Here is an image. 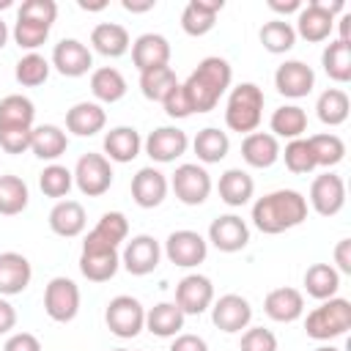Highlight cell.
<instances>
[{
  "mask_svg": "<svg viewBox=\"0 0 351 351\" xmlns=\"http://www.w3.org/2000/svg\"><path fill=\"white\" fill-rule=\"evenodd\" d=\"M307 219V197L296 189H277L255 200L252 222L261 233L277 236Z\"/></svg>",
  "mask_w": 351,
  "mask_h": 351,
  "instance_id": "6da1fadb",
  "label": "cell"
},
{
  "mask_svg": "<svg viewBox=\"0 0 351 351\" xmlns=\"http://www.w3.org/2000/svg\"><path fill=\"white\" fill-rule=\"evenodd\" d=\"M230 80H233V71L225 58H217V55L203 58L197 69L181 82L192 112H211L222 99V93L230 88Z\"/></svg>",
  "mask_w": 351,
  "mask_h": 351,
  "instance_id": "7a4b0ae2",
  "label": "cell"
},
{
  "mask_svg": "<svg viewBox=\"0 0 351 351\" xmlns=\"http://www.w3.org/2000/svg\"><path fill=\"white\" fill-rule=\"evenodd\" d=\"M263 90L255 82H241L230 90L228 107H225V123L228 129L239 134H252L261 126L263 118Z\"/></svg>",
  "mask_w": 351,
  "mask_h": 351,
  "instance_id": "3957f363",
  "label": "cell"
},
{
  "mask_svg": "<svg viewBox=\"0 0 351 351\" xmlns=\"http://www.w3.org/2000/svg\"><path fill=\"white\" fill-rule=\"evenodd\" d=\"M351 329V302L332 296L321 302L304 321V332L313 340H332Z\"/></svg>",
  "mask_w": 351,
  "mask_h": 351,
  "instance_id": "277c9868",
  "label": "cell"
},
{
  "mask_svg": "<svg viewBox=\"0 0 351 351\" xmlns=\"http://www.w3.org/2000/svg\"><path fill=\"white\" fill-rule=\"evenodd\" d=\"M346 11V3L343 0H332V3H324V0H310L302 11H299V19H296V36H302L304 41L310 44H318V41H326L335 30V14Z\"/></svg>",
  "mask_w": 351,
  "mask_h": 351,
  "instance_id": "5b68a950",
  "label": "cell"
},
{
  "mask_svg": "<svg viewBox=\"0 0 351 351\" xmlns=\"http://www.w3.org/2000/svg\"><path fill=\"white\" fill-rule=\"evenodd\" d=\"M44 310L52 321L69 324L80 313V288L69 277H52L44 291Z\"/></svg>",
  "mask_w": 351,
  "mask_h": 351,
  "instance_id": "8992f818",
  "label": "cell"
},
{
  "mask_svg": "<svg viewBox=\"0 0 351 351\" xmlns=\"http://www.w3.org/2000/svg\"><path fill=\"white\" fill-rule=\"evenodd\" d=\"M104 321H107V329L115 335V337H137L140 329L145 326V310L143 304L134 299V296H115L110 304H107V313H104Z\"/></svg>",
  "mask_w": 351,
  "mask_h": 351,
  "instance_id": "52a82bcc",
  "label": "cell"
},
{
  "mask_svg": "<svg viewBox=\"0 0 351 351\" xmlns=\"http://www.w3.org/2000/svg\"><path fill=\"white\" fill-rule=\"evenodd\" d=\"M74 184L82 195L88 197H99L110 189L112 184V167L110 159L101 154H82L77 167H74Z\"/></svg>",
  "mask_w": 351,
  "mask_h": 351,
  "instance_id": "ba28073f",
  "label": "cell"
},
{
  "mask_svg": "<svg viewBox=\"0 0 351 351\" xmlns=\"http://www.w3.org/2000/svg\"><path fill=\"white\" fill-rule=\"evenodd\" d=\"M170 186L184 206H200L211 195V176L200 165H178Z\"/></svg>",
  "mask_w": 351,
  "mask_h": 351,
  "instance_id": "9c48e42d",
  "label": "cell"
},
{
  "mask_svg": "<svg viewBox=\"0 0 351 351\" xmlns=\"http://www.w3.org/2000/svg\"><path fill=\"white\" fill-rule=\"evenodd\" d=\"M165 255H167L170 263L192 269V266L206 261L208 241L200 233H195V230H173L167 236V241H165Z\"/></svg>",
  "mask_w": 351,
  "mask_h": 351,
  "instance_id": "30bf717a",
  "label": "cell"
},
{
  "mask_svg": "<svg viewBox=\"0 0 351 351\" xmlns=\"http://www.w3.org/2000/svg\"><path fill=\"white\" fill-rule=\"evenodd\" d=\"M159 258H162L159 241H156L154 236H148V233H140V236H134L132 241H126L123 255H121V263H123V269H126L129 274L145 277V274H151V271L159 266Z\"/></svg>",
  "mask_w": 351,
  "mask_h": 351,
  "instance_id": "8fae6325",
  "label": "cell"
},
{
  "mask_svg": "<svg viewBox=\"0 0 351 351\" xmlns=\"http://www.w3.org/2000/svg\"><path fill=\"white\" fill-rule=\"evenodd\" d=\"M214 302V285L203 274H186L176 285V304L184 315H200Z\"/></svg>",
  "mask_w": 351,
  "mask_h": 351,
  "instance_id": "7c38bea8",
  "label": "cell"
},
{
  "mask_svg": "<svg viewBox=\"0 0 351 351\" xmlns=\"http://www.w3.org/2000/svg\"><path fill=\"white\" fill-rule=\"evenodd\" d=\"M211 321H214L217 329L233 335V332H241V329L250 326V321H252V307H250V302H247L244 296H239V293H225V296H219V299L214 302V307H211Z\"/></svg>",
  "mask_w": 351,
  "mask_h": 351,
  "instance_id": "4fadbf2b",
  "label": "cell"
},
{
  "mask_svg": "<svg viewBox=\"0 0 351 351\" xmlns=\"http://www.w3.org/2000/svg\"><path fill=\"white\" fill-rule=\"evenodd\" d=\"M310 206L321 217H335L346 206V184L335 173H324L310 186Z\"/></svg>",
  "mask_w": 351,
  "mask_h": 351,
  "instance_id": "5bb4252c",
  "label": "cell"
},
{
  "mask_svg": "<svg viewBox=\"0 0 351 351\" xmlns=\"http://www.w3.org/2000/svg\"><path fill=\"white\" fill-rule=\"evenodd\" d=\"M208 241L219 250V252H239L247 247L250 241V228L241 217L236 214H225V217H217L211 225H208Z\"/></svg>",
  "mask_w": 351,
  "mask_h": 351,
  "instance_id": "9a60e30c",
  "label": "cell"
},
{
  "mask_svg": "<svg viewBox=\"0 0 351 351\" xmlns=\"http://www.w3.org/2000/svg\"><path fill=\"white\" fill-rule=\"evenodd\" d=\"M121 266V255L115 247H90L82 244V255H80V271L90 280V282H107L115 277Z\"/></svg>",
  "mask_w": 351,
  "mask_h": 351,
  "instance_id": "2e32d148",
  "label": "cell"
},
{
  "mask_svg": "<svg viewBox=\"0 0 351 351\" xmlns=\"http://www.w3.org/2000/svg\"><path fill=\"white\" fill-rule=\"evenodd\" d=\"M52 66L63 74V77H82L88 74V69L93 66V55L90 49L77 41V38H63L55 44L52 49Z\"/></svg>",
  "mask_w": 351,
  "mask_h": 351,
  "instance_id": "e0dca14e",
  "label": "cell"
},
{
  "mask_svg": "<svg viewBox=\"0 0 351 351\" xmlns=\"http://www.w3.org/2000/svg\"><path fill=\"white\" fill-rule=\"evenodd\" d=\"M313 85H315V74H313V69H310L307 63H302V60H285V63L277 66V71H274V88H277L282 96H288V99H302V96H307V93L313 90Z\"/></svg>",
  "mask_w": 351,
  "mask_h": 351,
  "instance_id": "ac0fdd59",
  "label": "cell"
},
{
  "mask_svg": "<svg viewBox=\"0 0 351 351\" xmlns=\"http://www.w3.org/2000/svg\"><path fill=\"white\" fill-rule=\"evenodd\" d=\"M186 132L178 126H159L145 137V154L154 162H176L181 154H186Z\"/></svg>",
  "mask_w": 351,
  "mask_h": 351,
  "instance_id": "d6986e66",
  "label": "cell"
},
{
  "mask_svg": "<svg viewBox=\"0 0 351 351\" xmlns=\"http://www.w3.org/2000/svg\"><path fill=\"white\" fill-rule=\"evenodd\" d=\"M132 60L137 66V71H151V69H162L170 63V44L165 36L159 33H143L134 44H132Z\"/></svg>",
  "mask_w": 351,
  "mask_h": 351,
  "instance_id": "ffe728a7",
  "label": "cell"
},
{
  "mask_svg": "<svg viewBox=\"0 0 351 351\" xmlns=\"http://www.w3.org/2000/svg\"><path fill=\"white\" fill-rule=\"evenodd\" d=\"M132 197L140 208H156L167 197V178L156 167H143L132 178Z\"/></svg>",
  "mask_w": 351,
  "mask_h": 351,
  "instance_id": "44dd1931",
  "label": "cell"
},
{
  "mask_svg": "<svg viewBox=\"0 0 351 351\" xmlns=\"http://www.w3.org/2000/svg\"><path fill=\"white\" fill-rule=\"evenodd\" d=\"M33 269L30 261L19 252H3L0 255V293L3 296H16L30 285Z\"/></svg>",
  "mask_w": 351,
  "mask_h": 351,
  "instance_id": "7402d4cb",
  "label": "cell"
},
{
  "mask_svg": "<svg viewBox=\"0 0 351 351\" xmlns=\"http://www.w3.org/2000/svg\"><path fill=\"white\" fill-rule=\"evenodd\" d=\"M263 310L271 321H280V324H291L296 321L302 313H304V296L302 291L296 288H274L266 293V302H263Z\"/></svg>",
  "mask_w": 351,
  "mask_h": 351,
  "instance_id": "603a6c76",
  "label": "cell"
},
{
  "mask_svg": "<svg viewBox=\"0 0 351 351\" xmlns=\"http://www.w3.org/2000/svg\"><path fill=\"white\" fill-rule=\"evenodd\" d=\"M107 123V112L96 101H80L66 112V129L77 137H93Z\"/></svg>",
  "mask_w": 351,
  "mask_h": 351,
  "instance_id": "cb8c5ba5",
  "label": "cell"
},
{
  "mask_svg": "<svg viewBox=\"0 0 351 351\" xmlns=\"http://www.w3.org/2000/svg\"><path fill=\"white\" fill-rule=\"evenodd\" d=\"M222 0H189L181 14V27L186 36H206L214 27L217 14L222 11Z\"/></svg>",
  "mask_w": 351,
  "mask_h": 351,
  "instance_id": "d4e9b609",
  "label": "cell"
},
{
  "mask_svg": "<svg viewBox=\"0 0 351 351\" xmlns=\"http://www.w3.org/2000/svg\"><path fill=\"white\" fill-rule=\"evenodd\" d=\"M241 156L250 167H271L277 159H280V143L274 134H266V132H252L244 137L241 143Z\"/></svg>",
  "mask_w": 351,
  "mask_h": 351,
  "instance_id": "484cf974",
  "label": "cell"
},
{
  "mask_svg": "<svg viewBox=\"0 0 351 351\" xmlns=\"http://www.w3.org/2000/svg\"><path fill=\"white\" fill-rule=\"evenodd\" d=\"M49 228L52 233L63 239H74L85 230V208L77 200H58L49 211Z\"/></svg>",
  "mask_w": 351,
  "mask_h": 351,
  "instance_id": "4316f807",
  "label": "cell"
},
{
  "mask_svg": "<svg viewBox=\"0 0 351 351\" xmlns=\"http://www.w3.org/2000/svg\"><path fill=\"white\" fill-rule=\"evenodd\" d=\"M126 236H129L126 217L121 211H107V214H101V219L96 222V228L85 236L82 244H90V247H115L118 250V244L126 241Z\"/></svg>",
  "mask_w": 351,
  "mask_h": 351,
  "instance_id": "83f0119b",
  "label": "cell"
},
{
  "mask_svg": "<svg viewBox=\"0 0 351 351\" xmlns=\"http://www.w3.org/2000/svg\"><path fill=\"white\" fill-rule=\"evenodd\" d=\"M143 148V140L137 134V129L132 126H115L104 134V154L112 159V162H132Z\"/></svg>",
  "mask_w": 351,
  "mask_h": 351,
  "instance_id": "f1b7e54d",
  "label": "cell"
},
{
  "mask_svg": "<svg viewBox=\"0 0 351 351\" xmlns=\"http://www.w3.org/2000/svg\"><path fill=\"white\" fill-rule=\"evenodd\" d=\"M69 148V137L60 126L55 123H44V126H33V137H30V151L38 159H58L63 156Z\"/></svg>",
  "mask_w": 351,
  "mask_h": 351,
  "instance_id": "f546056e",
  "label": "cell"
},
{
  "mask_svg": "<svg viewBox=\"0 0 351 351\" xmlns=\"http://www.w3.org/2000/svg\"><path fill=\"white\" fill-rule=\"evenodd\" d=\"M145 329L156 337H176L184 329V313L176 302H162L145 313Z\"/></svg>",
  "mask_w": 351,
  "mask_h": 351,
  "instance_id": "4dcf8cb0",
  "label": "cell"
},
{
  "mask_svg": "<svg viewBox=\"0 0 351 351\" xmlns=\"http://www.w3.org/2000/svg\"><path fill=\"white\" fill-rule=\"evenodd\" d=\"M90 44L99 55L104 58H121L126 49H129V33L123 25H115V22H101L93 27L90 33Z\"/></svg>",
  "mask_w": 351,
  "mask_h": 351,
  "instance_id": "1f68e13d",
  "label": "cell"
},
{
  "mask_svg": "<svg viewBox=\"0 0 351 351\" xmlns=\"http://www.w3.org/2000/svg\"><path fill=\"white\" fill-rule=\"evenodd\" d=\"M252 192H255V181H252L250 173H244V170H239V167H230V170H225V173L219 176V197H222L228 206L239 208V206L250 203Z\"/></svg>",
  "mask_w": 351,
  "mask_h": 351,
  "instance_id": "d6a6232c",
  "label": "cell"
},
{
  "mask_svg": "<svg viewBox=\"0 0 351 351\" xmlns=\"http://www.w3.org/2000/svg\"><path fill=\"white\" fill-rule=\"evenodd\" d=\"M36 107L27 96L11 93L0 99V129H33Z\"/></svg>",
  "mask_w": 351,
  "mask_h": 351,
  "instance_id": "836d02e7",
  "label": "cell"
},
{
  "mask_svg": "<svg viewBox=\"0 0 351 351\" xmlns=\"http://www.w3.org/2000/svg\"><path fill=\"white\" fill-rule=\"evenodd\" d=\"M304 288L313 299H332L340 288V271L329 263H313L307 271H304Z\"/></svg>",
  "mask_w": 351,
  "mask_h": 351,
  "instance_id": "e575fe53",
  "label": "cell"
},
{
  "mask_svg": "<svg viewBox=\"0 0 351 351\" xmlns=\"http://www.w3.org/2000/svg\"><path fill=\"white\" fill-rule=\"evenodd\" d=\"M90 90L99 101L104 104H112V101H121L123 93H126V80L118 69L112 66H104V69H96L90 74Z\"/></svg>",
  "mask_w": 351,
  "mask_h": 351,
  "instance_id": "d590c367",
  "label": "cell"
},
{
  "mask_svg": "<svg viewBox=\"0 0 351 351\" xmlns=\"http://www.w3.org/2000/svg\"><path fill=\"white\" fill-rule=\"evenodd\" d=\"M271 132L274 137H288V140H299L304 132H307V112L296 104H285V107H277L271 112Z\"/></svg>",
  "mask_w": 351,
  "mask_h": 351,
  "instance_id": "8d00e7d4",
  "label": "cell"
},
{
  "mask_svg": "<svg viewBox=\"0 0 351 351\" xmlns=\"http://www.w3.org/2000/svg\"><path fill=\"white\" fill-rule=\"evenodd\" d=\"M192 148H195V154H197L200 162H206V165H217V162H222V159L228 156V151H230V140H228L225 132L208 126V129L197 132Z\"/></svg>",
  "mask_w": 351,
  "mask_h": 351,
  "instance_id": "74e56055",
  "label": "cell"
},
{
  "mask_svg": "<svg viewBox=\"0 0 351 351\" xmlns=\"http://www.w3.org/2000/svg\"><path fill=\"white\" fill-rule=\"evenodd\" d=\"M324 71L335 80V82H348L351 80V41H332L326 44L324 55H321Z\"/></svg>",
  "mask_w": 351,
  "mask_h": 351,
  "instance_id": "f35d334b",
  "label": "cell"
},
{
  "mask_svg": "<svg viewBox=\"0 0 351 351\" xmlns=\"http://www.w3.org/2000/svg\"><path fill=\"white\" fill-rule=\"evenodd\" d=\"M348 110H351L348 96H346V90H340V88L324 90V93L318 96V101H315L318 121L326 123V126H340V123L348 118Z\"/></svg>",
  "mask_w": 351,
  "mask_h": 351,
  "instance_id": "ab89813d",
  "label": "cell"
},
{
  "mask_svg": "<svg viewBox=\"0 0 351 351\" xmlns=\"http://www.w3.org/2000/svg\"><path fill=\"white\" fill-rule=\"evenodd\" d=\"M27 184L19 176H0V214H22L27 208Z\"/></svg>",
  "mask_w": 351,
  "mask_h": 351,
  "instance_id": "60d3db41",
  "label": "cell"
},
{
  "mask_svg": "<svg viewBox=\"0 0 351 351\" xmlns=\"http://www.w3.org/2000/svg\"><path fill=\"white\" fill-rule=\"evenodd\" d=\"M178 85L176 80V71L170 66H162V69H151V71H143L140 74V90L145 99L151 101H165L167 93Z\"/></svg>",
  "mask_w": 351,
  "mask_h": 351,
  "instance_id": "b9f144b4",
  "label": "cell"
},
{
  "mask_svg": "<svg viewBox=\"0 0 351 351\" xmlns=\"http://www.w3.org/2000/svg\"><path fill=\"white\" fill-rule=\"evenodd\" d=\"M313 156H315V167H335L346 159V143L337 134H313L307 137Z\"/></svg>",
  "mask_w": 351,
  "mask_h": 351,
  "instance_id": "7bdbcfd3",
  "label": "cell"
},
{
  "mask_svg": "<svg viewBox=\"0 0 351 351\" xmlns=\"http://www.w3.org/2000/svg\"><path fill=\"white\" fill-rule=\"evenodd\" d=\"M261 44H263L269 52L282 55V52L293 49V44H296V30H293L291 22H285V19H271V22H266V25L261 27Z\"/></svg>",
  "mask_w": 351,
  "mask_h": 351,
  "instance_id": "ee69618b",
  "label": "cell"
},
{
  "mask_svg": "<svg viewBox=\"0 0 351 351\" xmlns=\"http://www.w3.org/2000/svg\"><path fill=\"white\" fill-rule=\"evenodd\" d=\"M14 74H16V82H19V85H25V88H36V85L47 82V77H49V63H47V58L30 52V55L19 58Z\"/></svg>",
  "mask_w": 351,
  "mask_h": 351,
  "instance_id": "f6af8a7d",
  "label": "cell"
},
{
  "mask_svg": "<svg viewBox=\"0 0 351 351\" xmlns=\"http://www.w3.org/2000/svg\"><path fill=\"white\" fill-rule=\"evenodd\" d=\"M71 184H74V173L69 167H63V165L44 167L41 178H38V186H41V192L47 197H66L69 189H71Z\"/></svg>",
  "mask_w": 351,
  "mask_h": 351,
  "instance_id": "bcb514c9",
  "label": "cell"
},
{
  "mask_svg": "<svg viewBox=\"0 0 351 351\" xmlns=\"http://www.w3.org/2000/svg\"><path fill=\"white\" fill-rule=\"evenodd\" d=\"M285 167L291 170V173H310V170H315V156H313V148H310V143L304 140V137H299V140H291L288 145H285Z\"/></svg>",
  "mask_w": 351,
  "mask_h": 351,
  "instance_id": "7dc6e473",
  "label": "cell"
},
{
  "mask_svg": "<svg viewBox=\"0 0 351 351\" xmlns=\"http://www.w3.org/2000/svg\"><path fill=\"white\" fill-rule=\"evenodd\" d=\"M47 38H49V25H38V22L19 19V16H16L14 41H16L22 49H36V47H41Z\"/></svg>",
  "mask_w": 351,
  "mask_h": 351,
  "instance_id": "c3c4849f",
  "label": "cell"
},
{
  "mask_svg": "<svg viewBox=\"0 0 351 351\" xmlns=\"http://www.w3.org/2000/svg\"><path fill=\"white\" fill-rule=\"evenodd\" d=\"M16 16L52 27V22H55V16H58V5H55V0H25V3L19 5V14H16Z\"/></svg>",
  "mask_w": 351,
  "mask_h": 351,
  "instance_id": "681fc988",
  "label": "cell"
},
{
  "mask_svg": "<svg viewBox=\"0 0 351 351\" xmlns=\"http://www.w3.org/2000/svg\"><path fill=\"white\" fill-rule=\"evenodd\" d=\"M241 351H277V337L263 329V326H252L241 335Z\"/></svg>",
  "mask_w": 351,
  "mask_h": 351,
  "instance_id": "f907efd6",
  "label": "cell"
},
{
  "mask_svg": "<svg viewBox=\"0 0 351 351\" xmlns=\"http://www.w3.org/2000/svg\"><path fill=\"white\" fill-rule=\"evenodd\" d=\"M33 129H0V148L5 154H22L30 148Z\"/></svg>",
  "mask_w": 351,
  "mask_h": 351,
  "instance_id": "816d5d0a",
  "label": "cell"
},
{
  "mask_svg": "<svg viewBox=\"0 0 351 351\" xmlns=\"http://www.w3.org/2000/svg\"><path fill=\"white\" fill-rule=\"evenodd\" d=\"M162 107H165V112H167L170 118H186V115H192V107H189V101H186V96H184L181 82L167 93V99L162 101Z\"/></svg>",
  "mask_w": 351,
  "mask_h": 351,
  "instance_id": "f5cc1de1",
  "label": "cell"
},
{
  "mask_svg": "<svg viewBox=\"0 0 351 351\" xmlns=\"http://www.w3.org/2000/svg\"><path fill=\"white\" fill-rule=\"evenodd\" d=\"M3 351H41V343H38V337L30 335V332H16V335H11V337L5 340Z\"/></svg>",
  "mask_w": 351,
  "mask_h": 351,
  "instance_id": "db71d44e",
  "label": "cell"
},
{
  "mask_svg": "<svg viewBox=\"0 0 351 351\" xmlns=\"http://www.w3.org/2000/svg\"><path fill=\"white\" fill-rule=\"evenodd\" d=\"M170 351H208L206 340L197 337V335H176Z\"/></svg>",
  "mask_w": 351,
  "mask_h": 351,
  "instance_id": "11a10c76",
  "label": "cell"
},
{
  "mask_svg": "<svg viewBox=\"0 0 351 351\" xmlns=\"http://www.w3.org/2000/svg\"><path fill=\"white\" fill-rule=\"evenodd\" d=\"M335 263H337V271L351 274V239H340L337 241V247H335Z\"/></svg>",
  "mask_w": 351,
  "mask_h": 351,
  "instance_id": "9f6ffc18",
  "label": "cell"
},
{
  "mask_svg": "<svg viewBox=\"0 0 351 351\" xmlns=\"http://www.w3.org/2000/svg\"><path fill=\"white\" fill-rule=\"evenodd\" d=\"M14 326H16V310H14V304H11V302L0 299V335L11 332Z\"/></svg>",
  "mask_w": 351,
  "mask_h": 351,
  "instance_id": "6f0895ef",
  "label": "cell"
},
{
  "mask_svg": "<svg viewBox=\"0 0 351 351\" xmlns=\"http://www.w3.org/2000/svg\"><path fill=\"white\" fill-rule=\"evenodd\" d=\"M269 8L277 14H291V11H302V0H269Z\"/></svg>",
  "mask_w": 351,
  "mask_h": 351,
  "instance_id": "680465c9",
  "label": "cell"
},
{
  "mask_svg": "<svg viewBox=\"0 0 351 351\" xmlns=\"http://www.w3.org/2000/svg\"><path fill=\"white\" fill-rule=\"evenodd\" d=\"M126 11H132V14H140V11H151L154 8V0H145V3H132V0H123L121 3Z\"/></svg>",
  "mask_w": 351,
  "mask_h": 351,
  "instance_id": "91938a15",
  "label": "cell"
},
{
  "mask_svg": "<svg viewBox=\"0 0 351 351\" xmlns=\"http://www.w3.org/2000/svg\"><path fill=\"white\" fill-rule=\"evenodd\" d=\"M351 14H343L340 16V41H348V33H351Z\"/></svg>",
  "mask_w": 351,
  "mask_h": 351,
  "instance_id": "94428289",
  "label": "cell"
},
{
  "mask_svg": "<svg viewBox=\"0 0 351 351\" xmlns=\"http://www.w3.org/2000/svg\"><path fill=\"white\" fill-rule=\"evenodd\" d=\"M107 3H85V0H80V8L82 11H101Z\"/></svg>",
  "mask_w": 351,
  "mask_h": 351,
  "instance_id": "6125c7cd",
  "label": "cell"
},
{
  "mask_svg": "<svg viewBox=\"0 0 351 351\" xmlns=\"http://www.w3.org/2000/svg\"><path fill=\"white\" fill-rule=\"evenodd\" d=\"M5 41H8V27H5V22L0 19V49L5 47Z\"/></svg>",
  "mask_w": 351,
  "mask_h": 351,
  "instance_id": "be15d7a7",
  "label": "cell"
},
{
  "mask_svg": "<svg viewBox=\"0 0 351 351\" xmlns=\"http://www.w3.org/2000/svg\"><path fill=\"white\" fill-rule=\"evenodd\" d=\"M5 8H11V0H0V11H5Z\"/></svg>",
  "mask_w": 351,
  "mask_h": 351,
  "instance_id": "e7e4bbea",
  "label": "cell"
},
{
  "mask_svg": "<svg viewBox=\"0 0 351 351\" xmlns=\"http://www.w3.org/2000/svg\"><path fill=\"white\" fill-rule=\"evenodd\" d=\"M315 351H340V348H335V346H321V348H315Z\"/></svg>",
  "mask_w": 351,
  "mask_h": 351,
  "instance_id": "03108f58",
  "label": "cell"
},
{
  "mask_svg": "<svg viewBox=\"0 0 351 351\" xmlns=\"http://www.w3.org/2000/svg\"><path fill=\"white\" fill-rule=\"evenodd\" d=\"M115 351H126V348H115Z\"/></svg>",
  "mask_w": 351,
  "mask_h": 351,
  "instance_id": "003e7915",
  "label": "cell"
}]
</instances>
